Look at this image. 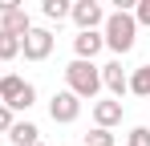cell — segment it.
Masks as SVG:
<instances>
[{
	"label": "cell",
	"instance_id": "277c9868",
	"mask_svg": "<svg viewBox=\"0 0 150 146\" xmlns=\"http://www.w3.org/2000/svg\"><path fill=\"white\" fill-rule=\"evenodd\" d=\"M49 118L61 122V126H69V122L81 118V97L73 94V89H61V94L49 97Z\"/></svg>",
	"mask_w": 150,
	"mask_h": 146
},
{
	"label": "cell",
	"instance_id": "9c48e42d",
	"mask_svg": "<svg viewBox=\"0 0 150 146\" xmlns=\"http://www.w3.org/2000/svg\"><path fill=\"white\" fill-rule=\"evenodd\" d=\"M8 142L12 146H33V142H41V130L33 122H12L8 126Z\"/></svg>",
	"mask_w": 150,
	"mask_h": 146
},
{
	"label": "cell",
	"instance_id": "9a60e30c",
	"mask_svg": "<svg viewBox=\"0 0 150 146\" xmlns=\"http://www.w3.org/2000/svg\"><path fill=\"white\" fill-rule=\"evenodd\" d=\"M85 146H118V142H114L110 126H93V130L85 134Z\"/></svg>",
	"mask_w": 150,
	"mask_h": 146
},
{
	"label": "cell",
	"instance_id": "e0dca14e",
	"mask_svg": "<svg viewBox=\"0 0 150 146\" xmlns=\"http://www.w3.org/2000/svg\"><path fill=\"white\" fill-rule=\"evenodd\" d=\"M126 146H150V126H134L126 134Z\"/></svg>",
	"mask_w": 150,
	"mask_h": 146
},
{
	"label": "cell",
	"instance_id": "6da1fadb",
	"mask_svg": "<svg viewBox=\"0 0 150 146\" xmlns=\"http://www.w3.org/2000/svg\"><path fill=\"white\" fill-rule=\"evenodd\" d=\"M101 37H105V49H110V53L126 57V53L134 49V41H138V21H134V12L114 8V12L101 21Z\"/></svg>",
	"mask_w": 150,
	"mask_h": 146
},
{
	"label": "cell",
	"instance_id": "cb8c5ba5",
	"mask_svg": "<svg viewBox=\"0 0 150 146\" xmlns=\"http://www.w3.org/2000/svg\"><path fill=\"white\" fill-rule=\"evenodd\" d=\"M81 146H85V142H81Z\"/></svg>",
	"mask_w": 150,
	"mask_h": 146
},
{
	"label": "cell",
	"instance_id": "5bb4252c",
	"mask_svg": "<svg viewBox=\"0 0 150 146\" xmlns=\"http://www.w3.org/2000/svg\"><path fill=\"white\" fill-rule=\"evenodd\" d=\"M69 8H73V0H41V12H45L49 21H65Z\"/></svg>",
	"mask_w": 150,
	"mask_h": 146
},
{
	"label": "cell",
	"instance_id": "ac0fdd59",
	"mask_svg": "<svg viewBox=\"0 0 150 146\" xmlns=\"http://www.w3.org/2000/svg\"><path fill=\"white\" fill-rule=\"evenodd\" d=\"M130 12H134V21H138V28H150V0H138V4H134Z\"/></svg>",
	"mask_w": 150,
	"mask_h": 146
},
{
	"label": "cell",
	"instance_id": "8fae6325",
	"mask_svg": "<svg viewBox=\"0 0 150 146\" xmlns=\"http://www.w3.org/2000/svg\"><path fill=\"white\" fill-rule=\"evenodd\" d=\"M25 89V77H16V73H0V101H16V94Z\"/></svg>",
	"mask_w": 150,
	"mask_h": 146
},
{
	"label": "cell",
	"instance_id": "ba28073f",
	"mask_svg": "<svg viewBox=\"0 0 150 146\" xmlns=\"http://www.w3.org/2000/svg\"><path fill=\"white\" fill-rule=\"evenodd\" d=\"M126 114V106H122V97H105V101H93V126H118Z\"/></svg>",
	"mask_w": 150,
	"mask_h": 146
},
{
	"label": "cell",
	"instance_id": "8992f818",
	"mask_svg": "<svg viewBox=\"0 0 150 146\" xmlns=\"http://www.w3.org/2000/svg\"><path fill=\"white\" fill-rule=\"evenodd\" d=\"M101 89H110V97L130 94V73L122 69V61H110V65H101Z\"/></svg>",
	"mask_w": 150,
	"mask_h": 146
},
{
	"label": "cell",
	"instance_id": "4fadbf2b",
	"mask_svg": "<svg viewBox=\"0 0 150 146\" xmlns=\"http://www.w3.org/2000/svg\"><path fill=\"white\" fill-rule=\"evenodd\" d=\"M16 57H21V37L0 28V61H16Z\"/></svg>",
	"mask_w": 150,
	"mask_h": 146
},
{
	"label": "cell",
	"instance_id": "d6986e66",
	"mask_svg": "<svg viewBox=\"0 0 150 146\" xmlns=\"http://www.w3.org/2000/svg\"><path fill=\"white\" fill-rule=\"evenodd\" d=\"M16 122V110L8 106V101H0V134H8V126Z\"/></svg>",
	"mask_w": 150,
	"mask_h": 146
},
{
	"label": "cell",
	"instance_id": "52a82bcc",
	"mask_svg": "<svg viewBox=\"0 0 150 146\" xmlns=\"http://www.w3.org/2000/svg\"><path fill=\"white\" fill-rule=\"evenodd\" d=\"M101 49H105L101 28H77V37H73V57H98Z\"/></svg>",
	"mask_w": 150,
	"mask_h": 146
},
{
	"label": "cell",
	"instance_id": "7a4b0ae2",
	"mask_svg": "<svg viewBox=\"0 0 150 146\" xmlns=\"http://www.w3.org/2000/svg\"><path fill=\"white\" fill-rule=\"evenodd\" d=\"M65 81L81 101H93L101 94V65H93V57H73L65 65Z\"/></svg>",
	"mask_w": 150,
	"mask_h": 146
},
{
	"label": "cell",
	"instance_id": "ffe728a7",
	"mask_svg": "<svg viewBox=\"0 0 150 146\" xmlns=\"http://www.w3.org/2000/svg\"><path fill=\"white\" fill-rule=\"evenodd\" d=\"M12 8H25V0H0V12H12Z\"/></svg>",
	"mask_w": 150,
	"mask_h": 146
},
{
	"label": "cell",
	"instance_id": "3957f363",
	"mask_svg": "<svg viewBox=\"0 0 150 146\" xmlns=\"http://www.w3.org/2000/svg\"><path fill=\"white\" fill-rule=\"evenodd\" d=\"M53 41H57V37H53L49 28H37V24H33L25 37H21V57H25V61H45L53 53Z\"/></svg>",
	"mask_w": 150,
	"mask_h": 146
},
{
	"label": "cell",
	"instance_id": "7c38bea8",
	"mask_svg": "<svg viewBox=\"0 0 150 146\" xmlns=\"http://www.w3.org/2000/svg\"><path fill=\"white\" fill-rule=\"evenodd\" d=\"M130 94L150 97V65H138V69L130 73Z\"/></svg>",
	"mask_w": 150,
	"mask_h": 146
},
{
	"label": "cell",
	"instance_id": "30bf717a",
	"mask_svg": "<svg viewBox=\"0 0 150 146\" xmlns=\"http://www.w3.org/2000/svg\"><path fill=\"white\" fill-rule=\"evenodd\" d=\"M0 28H8L12 37H25L28 28H33V21H28L25 8H12V12H0Z\"/></svg>",
	"mask_w": 150,
	"mask_h": 146
},
{
	"label": "cell",
	"instance_id": "2e32d148",
	"mask_svg": "<svg viewBox=\"0 0 150 146\" xmlns=\"http://www.w3.org/2000/svg\"><path fill=\"white\" fill-rule=\"evenodd\" d=\"M33 106H37V89H33V85L25 81V89L16 94V101H12V110H33Z\"/></svg>",
	"mask_w": 150,
	"mask_h": 146
},
{
	"label": "cell",
	"instance_id": "5b68a950",
	"mask_svg": "<svg viewBox=\"0 0 150 146\" xmlns=\"http://www.w3.org/2000/svg\"><path fill=\"white\" fill-rule=\"evenodd\" d=\"M69 21H73L77 28H101L105 12H101V4H93V0H73V8H69Z\"/></svg>",
	"mask_w": 150,
	"mask_h": 146
},
{
	"label": "cell",
	"instance_id": "44dd1931",
	"mask_svg": "<svg viewBox=\"0 0 150 146\" xmlns=\"http://www.w3.org/2000/svg\"><path fill=\"white\" fill-rule=\"evenodd\" d=\"M110 4H114V8H126V12H130V8H134L138 0H110Z\"/></svg>",
	"mask_w": 150,
	"mask_h": 146
},
{
	"label": "cell",
	"instance_id": "7402d4cb",
	"mask_svg": "<svg viewBox=\"0 0 150 146\" xmlns=\"http://www.w3.org/2000/svg\"><path fill=\"white\" fill-rule=\"evenodd\" d=\"M93 4H105V0H93Z\"/></svg>",
	"mask_w": 150,
	"mask_h": 146
},
{
	"label": "cell",
	"instance_id": "603a6c76",
	"mask_svg": "<svg viewBox=\"0 0 150 146\" xmlns=\"http://www.w3.org/2000/svg\"><path fill=\"white\" fill-rule=\"evenodd\" d=\"M33 146H41V142H33Z\"/></svg>",
	"mask_w": 150,
	"mask_h": 146
}]
</instances>
